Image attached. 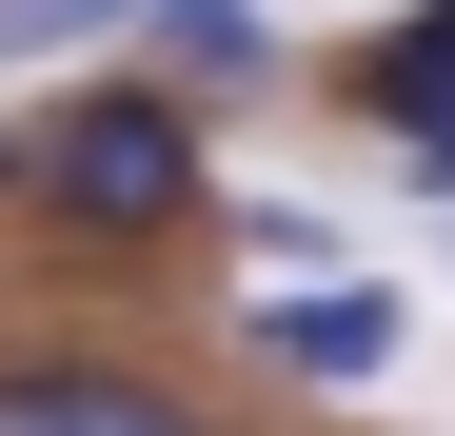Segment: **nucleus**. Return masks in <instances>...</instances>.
Listing matches in <instances>:
<instances>
[{"label": "nucleus", "instance_id": "6e6552de", "mask_svg": "<svg viewBox=\"0 0 455 436\" xmlns=\"http://www.w3.org/2000/svg\"><path fill=\"white\" fill-rule=\"evenodd\" d=\"M435 20H455V0H435Z\"/></svg>", "mask_w": 455, "mask_h": 436}, {"label": "nucleus", "instance_id": "7ed1b4c3", "mask_svg": "<svg viewBox=\"0 0 455 436\" xmlns=\"http://www.w3.org/2000/svg\"><path fill=\"white\" fill-rule=\"evenodd\" d=\"M0 436H198V397L100 377V357H20V377H0Z\"/></svg>", "mask_w": 455, "mask_h": 436}, {"label": "nucleus", "instance_id": "423d86ee", "mask_svg": "<svg viewBox=\"0 0 455 436\" xmlns=\"http://www.w3.org/2000/svg\"><path fill=\"white\" fill-rule=\"evenodd\" d=\"M218 238H238V258H277V278H317L337 238H317V218H297V198H238V218H218Z\"/></svg>", "mask_w": 455, "mask_h": 436}, {"label": "nucleus", "instance_id": "f257e3e1", "mask_svg": "<svg viewBox=\"0 0 455 436\" xmlns=\"http://www.w3.org/2000/svg\"><path fill=\"white\" fill-rule=\"evenodd\" d=\"M0 179H20L40 218H80V238H179L198 218V100L179 80H80L60 119L0 139Z\"/></svg>", "mask_w": 455, "mask_h": 436}, {"label": "nucleus", "instance_id": "f03ea898", "mask_svg": "<svg viewBox=\"0 0 455 436\" xmlns=\"http://www.w3.org/2000/svg\"><path fill=\"white\" fill-rule=\"evenodd\" d=\"M396 278H297V298H258V357H277V377H317V397H376V377H396Z\"/></svg>", "mask_w": 455, "mask_h": 436}, {"label": "nucleus", "instance_id": "39448f33", "mask_svg": "<svg viewBox=\"0 0 455 436\" xmlns=\"http://www.w3.org/2000/svg\"><path fill=\"white\" fill-rule=\"evenodd\" d=\"M139 0H0V60H80V40H119Z\"/></svg>", "mask_w": 455, "mask_h": 436}, {"label": "nucleus", "instance_id": "0eeeda50", "mask_svg": "<svg viewBox=\"0 0 455 436\" xmlns=\"http://www.w3.org/2000/svg\"><path fill=\"white\" fill-rule=\"evenodd\" d=\"M396 159H416V179H435V198H455V119H435V139H396Z\"/></svg>", "mask_w": 455, "mask_h": 436}, {"label": "nucleus", "instance_id": "20e7f679", "mask_svg": "<svg viewBox=\"0 0 455 436\" xmlns=\"http://www.w3.org/2000/svg\"><path fill=\"white\" fill-rule=\"evenodd\" d=\"M139 40H159L179 80H218V100H238V80H277V20H258V0H139Z\"/></svg>", "mask_w": 455, "mask_h": 436}]
</instances>
